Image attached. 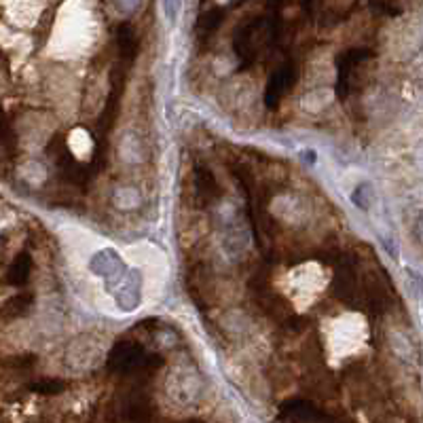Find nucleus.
<instances>
[{"label": "nucleus", "mask_w": 423, "mask_h": 423, "mask_svg": "<svg viewBox=\"0 0 423 423\" xmlns=\"http://www.w3.org/2000/svg\"><path fill=\"white\" fill-rule=\"evenodd\" d=\"M324 281L326 279L318 267H298L292 275H288V294H292L300 307H305V305H311V300L320 294Z\"/></svg>", "instance_id": "obj_1"}, {"label": "nucleus", "mask_w": 423, "mask_h": 423, "mask_svg": "<svg viewBox=\"0 0 423 423\" xmlns=\"http://www.w3.org/2000/svg\"><path fill=\"white\" fill-rule=\"evenodd\" d=\"M331 335H337V337L343 335V339L331 341V345L339 356H349V354H354L356 349H360L362 341L366 339V328L362 324V318L347 316V318H337Z\"/></svg>", "instance_id": "obj_2"}, {"label": "nucleus", "mask_w": 423, "mask_h": 423, "mask_svg": "<svg viewBox=\"0 0 423 423\" xmlns=\"http://www.w3.org/2000/svg\"><path fill=\"white\" fill-rule=\"evenodd\" d=\"M89 267H91L93 273L104 277V279L108 281L110 290H114V286L119 284V281L127 275L125 265H123V261H121V256L116 254L114 250H110V248H108V250H100L96 256H93L91 261H89Z\"/></svg>", "instance_id": "obj_3"}, {"label": "nucleus", "mask_w": 423, "mask_h": 423, "mask_svg": "<svg viewBox=\"0 0 423 423\" xmlns=\"http://www.w3.org/2000/svg\"><path fill=\"white\" fill-rule=\"evenodd\" d=\"M114 298L119 303V307L125 311H131L140 305V275L138 273H127L119 284L114 286Z\"/></svg>", "instance_id": "obj_4"}]
</instances>
